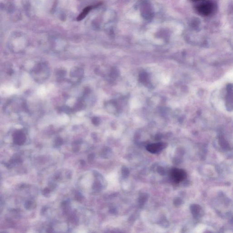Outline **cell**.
<instances>
[{
	"label": "cell",
	"instance_id": "obj_1",
	"mask_svg": "<svg viewBox=\"0 0 233 233\" xmlns=\"http://www.w3.org/2000/svg\"><path fill=\"white\" fill-rule=\"evenodd\" d=\"M32 79L37 83H43L49 78L50 69L45 62H39L34 65L30 72Z\"/></svg>",
	"mask_w": 233,
	"mask_h": 233
},
{
	"label": "cell",
	"instance_id": "obj_2",
	"mask_svg": "<svg viewBox=\"0 0 233 233\" xmlns=\"http://www.w3.org/2000/svg\"><path fill=\"white\" fill-rule=\"evenodd\" d=\"M70 75L73 82H79L83 77L84 71L80 67H74L71 70Z\"/></svg>",
	"mask_w": 233,
	"mask_h": 233
},
{
	"label": "cell",
	"instance_id": "obj_3",
	"mask_svg": "<svg viewBox=\"0 0 233 233\" xmlns=\"http://www.w3.org/2000/svg\"><path fill=\"white\" fill-rule=\"evenodd\" d=\"M171 176L175 182L180 183L184 180L186 177V173L183 170L174 169L172 170Z\"/></svg>",
	"mask_w": 233,
	"mask_h": 233
},
{
	"label": "cell",
	"instance_id": "obj_4",
	"mask_svg": "<svg viewBox=\"0 0 233 233\" xmlns=\"http://www.w3.org/2000/svg\"><path fill=\"white\" fill-rule=\"evenodd\" d=\"M165 147V144L163 143L153 144L147 146V149L148 152L152 154H156L160 152Z\"/></svg>",
	"mask_w": 233,
	"mask_h": 233
},
{
	"label": "cell",
	"instance_id": "obj_5",
	"mask_svg": "<svg viewBox=\"0 0 233 233\" xmlns=\"http://www.w3.org/2000/svg\"><path fill=\"white\" fill-rule=\"evenodd\" d=\"M199 13L204 15H208L210 14L213 9V6L211 3H206L199 5L197 8Z\"/></svg>",
	"mask_w": 233,
	"mask_h": 233
},
{
	"label": "cell",
	"instance_id": "obj_6",
	"mask_svg": "<svg viewBox=\"0 0 233 233\" xmlns=\"http://www.w3.org/2000/svg\"><path fill=\"white\" fill-rule=\"evenodd\" d=\"M26 139V135L21 130H19L14 133V141L17 144H22L25 142Z\"/></svg>",
	"mask_w": 233,
	"mask_h": 233
},
{
	"label": "cell",
	"instance_id": "obj_7",
	"mask_svg": "<svg viewBox=\"0 0 233 233\" xmlns=\"http://www.w3.org/2000/svg\"><path fill=\"white\" fill-rule=\"evenodd\" d=\"M92 8H93L92 6H89V7H86V8L79 15V17H77V21H81L84 18L86 17V16L88 15V13L90 12V11L92 9Z\"/></svg>",
	"mask_w": 233,
	"mask_h": 233
},
{
	"label": "cell",
	"instance_id": "obj_8",
	"mask_svg": "<svg viewBox=\"0 0 233 233\" xmlns=\"http://www.w3.org/2000/svg\"><path fill=\"white\" fill-rule=\"evenodd\" d=\"M193 1H200V0H193Z\"/></svg>",
	"mask_w": 233,
	"mask_h": 233
}]
</instances>
